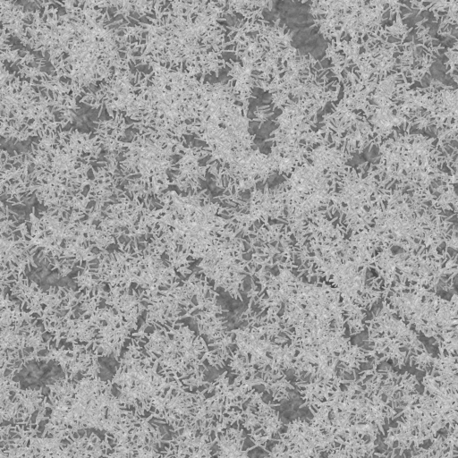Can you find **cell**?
Masks as SVG:
<instances>
[{"instance_id":"1","label":"cell","mask_w":458,"mask_h":458,"mask_svg":"<svg viewBox=\"0 0 458 458\" xmlns=\"http://www.w3.org/2000/svg\"><path fill=\"white\" fill-rule=\"evenodd\" d=\"M55 3L48 2L36 11L25 12L13 37L53 67L48 74L34 68V84L53 95L67 97L73 104L77 98L111 79L118 71L129 69L131 54L127 49L121 25L111 21L107 12L84 5L79 0H59L56 4L65 13H59Z\"/></svg>"},{"instance_id":"2","label":"cell","mask_w":458,"mask_h":458,"mask_svg":"<svg viewBox=\"0 0 458 458\" xmlns=\"http://www.w3.org/2000/svg\"><path fill=\"white\" fill-rule=\"evenodd\" d=\"M27 152L1 150L0 192L6 203L26 206L37 200L47 208H65L88 211L94 202L89 190V171L103 150L94 131H80L62 126L47 127Z\"/></svg>"},{"instance_id":"3","label":"cell","mask_w":458,"mask_h":458,"mask_svg":"<svg viewBox=\"0 0 458 458\" xmlns=\"http://www.w3.org/2000/svg\"><path fill=\"white\" fill-rule=\"evenodd\" d=\"M226 6L218 0H169L145 16L121 24L134 65L157 63L205 78L218 76L232 53Z\"/></svg>"},{"instance_id":"4","label":"cell","mask_w":458,"mask_h":458,"mask_svg":"<svg viewBox=\"0 0 458 458\" xmlns=\"http://www.w3.org/2000/svg\"><path fill=\"white\" fill-rule=\"evenodd\" d=\"M150 72L137 71L136 96L125 114L131 127L148 129L177 139L188 135L187 125L198 118L200 77L182 70L149 63Z\"/></svg>"},{"instance_id":"5","label":"cell","mask_w":458,"mask_h":458,"mask_svg":"<svg viewBox=\"0 0 458 458\" xmlns=\"http://www.w3.org/2000/svg\"><path fill=\"white\" fill-rule=\"evenodd\" d=\"M411 129L405 124L402 132L395 130L377 145L376 165L385 188L397 186L432 203L437 182L451 180V174L442 169L450 153L437 137L411 132Z\"/></svg>"},{"instance_id":"6","label":"cell","mask_w":458,"mask_h":458,"mask_svg":"<svg viewBox=\"0 0 458 458\" xmlns=\"http://www.w3.org/2000/svg\"><path fill=\"white\" fill-rule=\"evenodd\" d=\"M185 139H177L150 130L137 132L129 142L119 140L122 160H118V182L131 197L148 200L171 186L169 173L174 156H181Z\"/></svg>"},{"instance_id":"7","label":"cell","mask_w":458,"mask_h":458,"mask_svg":"<svg viewBox=\"0 0 458 458\" xmlns=\"http://www.w3.org/2000/svg\"><path fill=\"white\" fill-rule=\"evenodd\" d=\"M65 111L49 91L1 63L0 133L4 139L21 142L39 137L47 127L64 128L69 122L56 120L55 113L61 115Z\"/></svg>"},{"instance_id":"8","label":"cell","mask_w":458,"mask_h":458,"mask_svg":"<svg viewBox=\"0 0 458 458\" xmlns=\"http://www.w3.org/2000/svg\"><path fill=\"white\" fill-rule=\"evenodd\" d=\"M308 3L312 28L327 42L351 40L362 44L386 32V21H393L402 0H297Z\"/></svg>"},{"instance_id":"9","label":"cell","mask_w":458,"mask_h":458,"mask_svg":"<svg viewBox=\"0 0 458 458\" xmlns=\"http://www.w3.org/2000/svg\"><path fill=\"white\" fill-rule=\"evenodd\" d=\"M310 54L296 49L283 64L275 78L261 89L271 96L273 108L281 109L288 103L310 101L322 108L338 99L341 83L328 67Z\"/></svg>"},{"instance_id":"10","label":"cell","mask_w":458,"mask_h":458,"mask_svg":"<svg viewBox=\"0 0 458 458\" xmlns=\"http://www.w3.org/2000/svg\"><path fill=\"white\" fill-rule=\"evenodd\" d=\"M364 163L354 168L347 165L333 174L328 212L337 210L343 216L339 220L348 232L358 233L372 223L371 207L386 190L382 184L380 170L376 164Z\"/></svg>"},{"instance_id":"11","label":"cell","mask_w":458,"mask_h":458,"mask_svg":"<svg viewBox=\"0 0 458 458\" xmlns=\"http://www.w3.org/2000/svg\"><path fill=\"white\" fill-rule=\"evenodd\" d=\"M243 239L225 237L211 245L199 259L197 271L204 275L215 290L222 288L234 300L242 301L244 281L250 276V260L244 259Z\"/></svg>"},{"instance_id":"12","label":"cell","mask_w":458,"mask_h":458,"mask_svg":"<svg viewBox=\"0 0 458 458\" xmlns=\"http://www.w3.org/2000/svg\"><path fill=\"white\" fill-rule=\"evenodd\" d=\"M222 203H234L239 209L228 206L226 213L233 221L234 228L246 233L258 221L277 219L284 221L286 216L285 190L282 184L275 189L250 190L248 199L243 200L239 194L225 193L216 197Z\"/></svg>"},{"instance_id":"13","label":"cell","mask_w":458,"mask_h":458,"mask_svg":"<svg viewBox=\"0 0 458 458\" xmlns=\"http://www.w3.org/2000/svg\"><path fill=\"white\" fill-rule=\"evenodd\" d=\"M403 94L437 121V138L445 146L458 139V88L432 80L426 88L406 87Z\"/></svg>"},{"instance_id":"14","label":"cell","mask_w":458,"mask_h":458,"mask_svg":"<svg viewBox=\"0 0 458 458\" xmlns=\"http://www.w3.org/2000/svg\"><path fill=\"white\" fill-rule=\"evenodd\" d=\"M268 450L270 457H329L333 445L330 440L310 420L295 419L284 424Z\"/></svg>"},{"instance_id":"15","label":"cell","mask_w":458,"mask_h":458,"mask_svg":"<svg viewBox=\"0 0 458 458\" xmlns=\"http://www.w3.org/2000/svg\"><path fill=\"white\" fill-rule=\"evenodd\" d=\"M137 72L131 68L118 71L111 79L101 83L96 91L85 93L79 104H84L91 109L105 106L109 118L115 113L126 114L136 96L135 79Z\"/></svg>"},{"instance_id":"16","label":"cell","mask_w":458,"mask_h":458,"mask_svg":"<svg viewBox=\"0 0 458 458\" xmlns=\"http://www.w3.org/2000/svg\"><path fill=\"white\" fill-rule=\"evenodd\" d=\"M261 396V393L254 392L245 403L243 414L238 422L248 432L253 445L266 451L267 442L275 440L284 424L276 410L281 403L273 401L266 403Z\"/></svg>"},{"instance_id":"17","label":"cell","mask_w":458,"mask_h":458,"mask_svg":"<svg viewBox=\"0 0 458 458\" xmlns=\"http://www.w3.org/2000/svg\"><path fill=\"white\" fill-rule=\"evenodd\" d=\"M208 153L201 147L183 146L182 155L174 168L169 173L171 185L176 186L181 193L201 190V182L206 180L208 165H199V160Z\"/></svg>"},{"instance_id":"18","label":"cell","mask_w":458,"mask_h":458,"mask_svg":"<svg viewBox=\"0 0 458 458\" xmlns=\"http://www.w3.org/2000/svg\"><path fill=\"white\" fill-rule=\"evenodd\" d=\"M89 8L109 13L112 10V18L121 16L125 23H131L135 20L145 18L152 14L154 8L158 4L167 3L169 0H79Z\"/></svg>"},{"instance_id":"19","label":"cell","mask_w":458,"mask_h":458,"mask_svg":"<svg viewBox=\"0 0 458 458\" xmlns=\"http://www.w3.org/2000/svg\"><path fill=\"white\" fill-rule=\"evenodd\" d=\"M352 157L353 155L341 148L327 142L312 147L309 150L306 158L325 172L334 173L345 165Z\"/></svg>"},{"instance_id":"20","label":"cell","mask_w":458,"mask_h":458,"mask_svg":"<svg viewBox=\"0 0 458 458\" xmlns=\"http://www.w3.org/2000/svg\"><path fill=\"white\" fill-rule=\"evenodd\" d=\"M244 428L237 422V428L228 427L217 434L215 440L214 456L216 457H247L248 453L256 448L252 445L243 450L247 436L243 435Z\"/></svg>"},{"instance_id":"21","label":"cell","mask_w":458,"mask_h":458,"mask_svg":"<svg viewBox=\"0 0 458 458\" xmlns=\"http://www.w3.org/2000/svg\"><path fill=\"white\" fill-rule=\"evenodd\" d=\"M226 6L227 14L240 15L242 20L263 18L265 10H271L275 0H218Z\"/></svg>"},{"instance_id":"22","label":"cell","mask_w":458,"mask_h":458,"mask_svg":"<svg viewBox=\"0 0 458 458\" xmlns=\"http://www.w3.org/2000/svg\"><path fill=\"white\" fill-rule=\"evenodd\" d=\"M444 457L458 456V424L448 429L445 437H443Z\"/></svg>"},{"instance_id":"23","label":"cell","mask_w":458,"mask_h":458,"mask_svg":"<svg viewBox=\"0 0 458 458\" xmlns=\"http://www.w3.org/2000/svg\"><path fill=\"white\" fill-rule=\"evenodd\" d=\"M275 109L271 105H263L257 106L255 111L253 112L255 118L253 121L259 122L260 124L268 120L274 114Z\"/></svg>"},{"instance_id":"24","label":"cell","mask_w":458,"mask_h":458,"mask_svg":"<svg viewBox=\"0 0 458 458\" xmlns=\"http://www.w3.org/2000/svg\"><path fill=\"white\" fill-rule=\"evenodd\" d=\"M26 1H29V2H32V3H37L38 4V6H42L43 4H45L46 3H48V2H53V3H57L58 0H26Z\"/></svg>"},{"instance_id":"25","label":"cell","mask_w":458,"mask_h":458,"mask_svg":"<svg viewBox=\"0 0 458 458\" xmlns=\"http://www.w3.org/2000/svg\"><path fill=\"white\" fill-rule=\"evenodd\" d=\"M455 216H456V217H457V219H458V213H457V214H455Z\"/></svg>"}]
</instances>
